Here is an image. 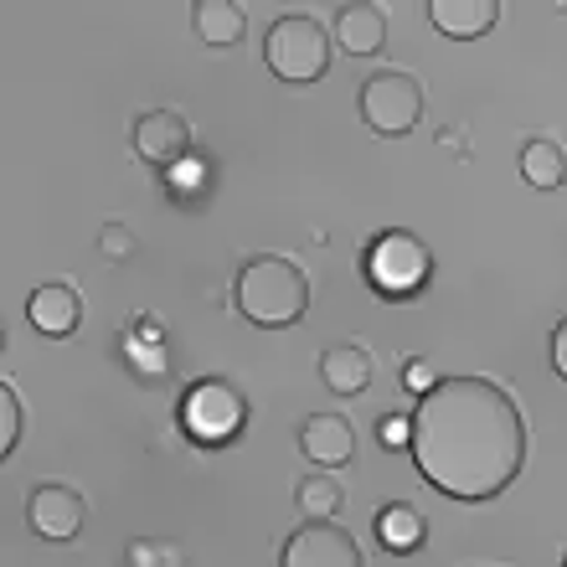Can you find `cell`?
I'll return each instance as SVG.
<instances>
[{
    "instance_id": "cell-14",
    "label": "cell",
    "mask_w": 567,
    "mask_h": 567,
    "mask_svg": "<svg viewBox=\"0 0 567 567\" xmlns=\"http://www.w3.org/2000/svg\"><path fill=\"white\" fill-rule=\"evenodd\" d=\"M429 21L444 37H454V42H475V37H485L501 21V6L495 0H433Z\"/></svg>"
},
{
    "instance_id": "cell-18",
    "label": "cell",
    "mask_w": 567,
    "mask_h": 567,
    "mask_svg": "<svg viewBox=\"0 0 567 567\" xmlns=\"http://www.w3.org/2000/svg\"><path fill=\"white\" fill-rule=\"evenodd\" d=\"M295 506L305 522H336L346 506V491H341V480L326 475V470H315V475L299 480V491H295Z\"/></svg>"
},
{
    "instance_id": "cell-2",
    "label": "cell",
    "mask_w": 567,
    "mask_h": 567,
    "mask_svg": "<svg viewBox=\"0 0 567 567\" xmlns=\"http://www.w3.org/2000/svg\"><path fill=\"white\" fill-rule=\"evenodd\" d=\"M233 305H238L254 326H299L310 310V274L289 254H258L248 258L233 279Z\"/></svg>"
},
{
    "instance_id": "cell-4",
    "label": "cell",
    "mask_w": 567,
    "mask_h": 567,
    "mask_svg": "<svg viewBox=\"0 0 567 567\" xmlns=\"http://www.w3.org/2000/svg\"><path fill=\"white\" fill-rule=\"evenodd\" d=\"M367 279H372L377 295H388V299H413L429 289L433 279V254H429V243L413 238L408 227H392V233H382V238L367 248Z\"/></svg>"
},
{
    "instance_id": "cell-6",
    "label": "cell",
    "mask_w": 567,
    "mask_h": 567,
    "mask_svg": "<svg viewBox=\"0 0 567 567\" xmlns=\"http://www.w3.org/2000/svg\"><path fill=\"white\" fill-rule=\"evenodd\" d=\"M357 109L377 135H413L423 120V83L408 68H382L361 83Z\"/></svg>"
},
{
    "instance_id": "cell-7",
    "label": "cell",
    "mask_w": 567,
    "mask_h": 567,
    "mask_svg": "<svg viewBox=\"0 0 567 567\" xmlns=\"http://www.w3.org/2000/svg\"><path fill=\"white\" fill-rule=\"evenodd\" d=\"M279 567H367V557H361V542L346 526L310 522L284 542Z\"/></svg>"
},
{
    "instance_id": "cell-20",
    "label": "cell",
    "mask_w": 567,
    "mask_h": 567,
    "mask_svg": "<svg viewBox=\"0 0 567 567\" xmlns=\"http://www.w3.org/2000/svg\"><path fill=\"white\" fill-rule=\"evenodd\" d=\"M130 567H181L171 542H130Z\"/></svg>"
},
{
    "instance_id": "cell-3",
    "label": "cell",
    "mask_w": 567,
    "mask_h": 567,
    "mask_svg": "<svg viewBox=\"0 0 567 567\" xmlns=\"http://www.w3.org/2000/svg\"><path fill=\"white\" fill-rule=\"evenodd\" d=\"M264 62H269V73L284 78V83H315V78H326L330 27H320L305 11L279 16L269 27V37H264Z\"/></svg>"
},
{
    "instance_id": "cell-25",
    "label": "cell",
    "mask_w": 567,
    "mask_h": 567,
    "mask_svg": "<svg viewBox=\"0 0 567 567\" xmlns=\"http://www.w3.org/2000/svg\"><path fill=\"white\" fill-rule=\"evenodd\" d=\"M135 336H140V341H155V346H161L165 326H161V320H155V315H140V326H135Z\"/></svg>"
},
{
    "instance_id": "cell-17",
    "label": "cell",
    "mask_w": 567,
    "mask_h": 567,
    "mask_svg": "<svg viewBox=\"0 0 567 567\" xmlns=\"http://www.w3.org/2000/svg\"><path fill=\"white\" fill-rule=\"evenodd\" d=\"M192 27L207 47H233V42H243V31H248V11H243L238 0H196Z\"/></svg>"
},
{
    "instance_id": "cell-23",
    "label": "cell",
    "mask_w": 567,
    "mask_h": 567,
    "mask_svg": "<svg viewBox=\"0 0 567 567\" xmlns=\"http://www.w3.org/2000/svg\"><path fill=\"white\" fill-rule=\"evenodd\" d=\"M377 439L388 449H408L413 444V419H403V413H388V419L377 423Z\"/></svg>"
},
{
    "instance_id": "cell-9",
    "label": "cell",
    "mask_w": 567,
    "mask_h": 567,
    "mask_svg": "<svg viewBox=\"0 0 567 567\" xmlns=\"http://www.w3.org/2000/svg\"><path fill=\"white\" fill-rule=\"evenodd\" d=\"M135 155L150 161L155 171H176L181 161H192V124L181 109H145L135 120Z\"/></svg>"
},
{
    "instance_id": "cell-27",
    "label": "cell",
    "mask_w": 567,
    "mask_h": 567,
    "mask_svg": "<svg viewBox=\"0 0 567 567\" xmlns=\"http://www.w3.org/2000/svg\"><path fill=\"white\" fill-rule=\"evenodd\" d=\"M196 181H202V165H196V161H181L176 165V186H196Z\"/></svg>"
},
{
    "instance_id": "cell-13",
    "label": "cell",
    "mask_w": 567,
    "mask_h": 567,
    "mask_svg": "<svg viewBox=\"0 0 567 567\" xmlns=\"http://www.w3.org/2000/svg\"><path fill=\"white\" fill-rule=\"evenodd\" d=\"M320 382H326V392H336V398H361V392L372 388V351L357 341L326 346V351H320Z\"/></svg>"
},
{
    "instance_id": "cell-24",
    "label": "cell",
    "mask_w": 567,
    "mask_h": 567,
    "mask_svg": "<svg viewBox=\"0 0 567 567\" xmlns=\"http://www.w3.org/2000/svg\"><path fill=\"white\" fill-rule=\"evenodd\" d=\"M553 372L567 382V315L557 320V330H553Z\"/></svg>"
},
{
    "instance_id": "cell-1",
    "label": "cell",
    "mask_w": 567,
    "mask_h": 567,
    "mask_svg": "<svg viewBox=\"0 0 567 567\" xmlns=\"http://www.w3.org/2000/svg\"><path fill=\"white\" fill-rule=\"evenodd\" d=\"M413 464L439 495L491 501L522 475L526 413L495 377H444L413 408Z\"/></svg>"
},
{
    "instance_id": "cell-11",
    "label": "cell",
    "mask_w": 567,
    "mask_h": 567,
    "mask_svg": "<svg viewBox=\"0 0 567 567\" xmlns=\"http://www.w3.org/2000/svg\"><path fill=\"white\" fill-rule=\"evenodd\" d=\"M27 320L42 336H78L83 326V295L68 279H47L27 295Z\"/></svg>"
},
{
    "instance_id": "cell-5",
    "label": "cell",
    "mask_w": 567,
    "mask_h": 567,
    "mask_svg": "<svg viewBox=\"0 0 567 567\" xmlns=\"http://www.w3.org/2000/svg\"><path fill=\"white\" fill-rule=\"evenodd\" d=\"M243 423H248V398L227 377H202L181 392V429L196 444H227L243 433Z\"/></svg>"
},
{
    "instance_id": "cell-12",
    "label": "cell",
    "mask_w": 567,
    "mask_h": 567,
    "mask_svg": "<svg viewBox=\"0 0 567 567\" xmlns=\"http://www.w3.org/2000/svg\"><path fill=\"white\" fill-rule=\"evenodd\" d=\"M299 449H305V460L320 464V470H341L351 464L357 454V429L346 413H310L305 429H299Z\"/></svg>"
},
{
    "instance_id": "cell-22",
    "label": "cell",
    "mask_w": 567,
    "mask_h": 567,
    "mask_svg": "<svg viewBox=\"0 0 567 567\" xmlns=\"http://www.w3.org/2000/svg\"><path fill=\"white\" fill-rule=\"evenodd\" d=\"M403 382H408V388H413V392H419V398H423V392H429V388H439L444 377H439V367H433V361H423V357H408V361H403Z\"/></svg>"
},
{
    "instance_id": "cell-15",
    "label": "cell",
    "mask_w": 567,
    "mask_h": 567,
    "mask_svg": "<svg viewBox=\"0 0 567 567\" xmlns=\"http://www.w3.org/2000/svg\"><path fill=\"white\" fill-rule=\"evenodd\" d=\"M377 542L388 547V553L408 557L419 553L423 542H429V522H423V511L413 501H392V506L377 511Z\"/></svg>"
},
{
    "instance_id": "cell-8",
    "label": "cell",
    "mask_w": 567,
    "mask_h": 567,
    "mask_svg": "<svg viewBox=\"0 0 567 567\" xmlns=\"http://www.w3.org/2000/svg\"><path fill=\"white\" fill-rule=\"evenodd\" d=\"M89 522V501L73 491V485H62V480H47L37 491L27 495V526L37 537L47 542H73Z\"/></svg>"
},
{
    "instance_id": "cell-26",
    "label": "cell",
    "mask_w": 567,
    "mask_h": 567,
    "mask_svg": "<svg viewBox=\"0 0 567 567\" xmlns=\"http://www.w3.org/2000/svg\"><path fill=\"white\" fill-rule=\"evenodd\" d=\"M439 145H444V150H454L460 161H464V155H470V145H464V130H439Z\"/></svg>"
},
{
    "instance_id": "cell-28",
    "label": "cell",
    "mask_w": 567,
    "mask_h": 567,
    "mask_svg": "<svg viewBox=\"0 0 567 567\" xmlns=\"http://www.w3.org/2000/svg\"><path fill=\"white\" fill-rule=\"evenodd\" d=\"M563 567H567V557H563Z\"/></svg>"
},
{
    "instance_id": "cell-16",
    "label": "cell",
    "mask_w": 567,
    "mask_h": 567,
    "mask_svg": "<svg viewBox=\"0 0 567 567\" xmlns=\"http://www.w3.org/2000/svg\"><path fill=\"white\" fill-rule=\"evenodd\" d=\"M522 181L537 192H563L567 186V150L553 135H532L522 145Z\"/></svg>"
},
{
    "instance_id": "cell-10",
    "label": "cell",
    "mask_w": 567,
    "mask_h": 567,
    "mask_svg": "<svg viewBox=\"0 0 567 567\" xmlns=\"http://www.w3.org/2000/svg\"><path fill=\"white\" fill-rule=\"evenodd\" d=\"M330 37H336V47L351 52V58H377V52L388 47V11H382L377 0H351V6L336 11Z\"/></svg>"
},
{
    "instance_id": "cell-21",
    "label": "cell",
    "mask_w": 567,
    "mask_h": 567,
    "mask_svg": "<svg viewBox=\"0 0 567 567\" xmlns=\"http://www.w3.org/2000/svg\"><path fill=\"white\" fill-rule=\"evenodd\" d=\"M99 254L104 258H130L135 254V233L124 223H104V233H99Z\"/></svg>"
},
{
    "instance_id": "cell-19",
    "label": "cell",
    "mask_w": 567,
    "mask_h": 567,
    "mask_svg": "<svg viewBox=\"0 0 567 567\" xmlns=\"http://www.w3.org/2000/svg\"><path fill=\"white\" fill-rule=\"evenodd\" d=\"M21 429H27L21 398H16L11 382H0V454H16V444H21Z\"/></svg>"
}]
</instances>
